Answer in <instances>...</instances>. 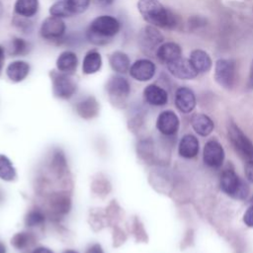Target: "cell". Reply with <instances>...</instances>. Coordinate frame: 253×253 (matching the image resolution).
I'll return each mask as SVG.
<instances>
[{
  "label": "cell",
  "mask_w": 253,
  "mask_h": 253,
  "mask_svg": "<svg viewBox=\"0 0 253 253\" xmlns=\"http://www.w3.org/2000/svg\"><path fill=\"white\" fill-rule=\"evenodd\" d=\"M236 66L232 59L220 58L215 62L214 79L221 87L231 89L235 82Z\"/></svg>",
  "instance_id": "cell-4"
},
{
  "label": "cell",
  "mask_w": 253,
  "mask_h": 253,
  "mask_svg": "<svg viewBox=\"0 0 253 253\" xmlns=\"http://www.w3.org/2000/svg\"><path fill=\"white\" fill-rule=\"evenodd\" d=\"M167 68L174 77L179 79H193L199 74L192 65L190 59L182 56L167 63Z\"/></svg>",
  "instance_id": "cell-9"
},
{
  "label": "cell",
  "mask_w": 253,
  "mask_h": 253,
  "mask_svg": "<svg viewBox=\"0 0 253 253\" xmlns=\"http://www.w3.org/2000/svg\"><path fill=\"white\" fill-rule=\"evenodd\" d=\"M53 94L60 99H69L77 89L76 82L70 74L52 71L51 74Z\"/></svg>",
  "instance_id": "cell-6"
},
{
  "label": "cell",
  "mask_w": 253,
  "mask_h": 253,
  "mask_svg": "<svg viewBox=\"0 0 253 253\" xmlns=\"http://www.w3.org/2000/svg\"><path fill=\"white\" fill-rule=\"evenodd\" d=\"M175 105L184 114L191 113L196 107V96L188 87H180L175 93Z\"/></svg>",
  "instance_id": "cell-14"
},
{
  "label": "cell",
  "mask_w": 253,
  "mask_h": 253,
  "mask_svg": "<svg viewBox=\"0 0 253 253\" xmlns=\"http://www.w3.org/2000/svg\"><path fill=\"white\" fill-rule=\"evenodd\" d=\"M181 54H182V49L180 45L172 42L162 43L156 50L157 58L161 62H164L166 64L181 57Z\"/></svg>",
  "instance_id": "cell-17"
},
{
  "label": "cell",
  "mask_w": 253,
  "mask_h": 253,
  "mask_svg": "<svg viewBox=\"0 0 253 253\" xmlns=\"http://www.w3.org/2000/svg\"><path fill=\"white\" fill-rule=\"evenodd\" d=\"M200 150V143L198 138L190 133L183 135L178 145V152L180 156L191 159L198 155Z\"/></svg>",
  "instance_id": "cell-16"
},
{
  "label": "cell",
  "mask_w": 253,
  "mask_h": 253,
  "mask_svg": "<svg viewBox=\"0 0 253 253\" xmlns=\"http://www.w3.org/2000/svg\"><path fill=\"white\" fill-rule=\"evenodd\" d=\"M204 163L213 169L219 168L224 161V149L215 139H210L203 150Z\"/></svg>",
  "instance_id": "cell-8"
},
{
  "label": "cell",
  "mask_w": 253,
  "mask_h": 253,
  "mask_svg": "<svg viewBox=\"0 0 253 253\" xmlns=\"http://www.w3.org/2000/svg\"><path fill=\"white\" fill-rule=\"evenodd\" d=\"M30 72V65L23 60H16L11 62L6 68L8 78L13 82L23 81Z\"/></svg>",
  "instance_id": "cell-19"
},
{
  "label": "cell",
  "mask_w": 253,
  "mask_h": 253,
  "mask_svg": "<svg viewBox=\"0 0 253 253\" xmlns=\"http://www.w3.org/2000/svg\"><path fill=\"white\" fill-rule=\"evenodd\" d=\"M0 253H6V247L3 242L0 241Z\"/></svg>",
  "instance_id": "cell-39"
},
{
  "label": "cell",
  "mask_w": 253,
  "mask_h": 253,
  "mask_svg": "<svg viewBox=\"0 0 253 253\" xmlns=\"http://www.w3.org/2000/svg\"><path fill=\"white\" fill-rule=\"evenodd\" d=\"M32 253H53V252L50 249L46 248V247L40 246V247H37Z\"/></svg>",
  "instance_id": "cell-36"
},
{
  "label": "cell",
  "mask_w": 253,
  "mask_h": 253,
  "mask_svg": "<svg viewBox=\"0 0 253 253\" xmlns=\"http://www.w3.org/2000/svg\"><path fill=\"white\" fill-rule=\"evenodd\" d=\"M129 74L137 81H148L155 74V64L146 58L138 59L129 67Z\"/></svg>",
  "instance_id": "cell-12"
},
{
  "label": "cell",
  "mask_w": 253,
  "mask_h": 253,
  "mask_svg": "<svg viewBox=\"0 0 253 253\" xmlns=\"http://www.w3.org/2000/svg\"><path fill=\"white\" fill-rule=\"evenodd\" d=\"M40 32L42 37L46 40H56L63 36L65 24L61 18L50 16L42 22Z\"/></svg>",
  "instance_id": "cell-11"
},
{
  "label": "cell",
  "mask_w": 253,
  "mask_h": 253,
  "mask_svg": "<svg viewBox=\"0 0 253 253\" xmlns=\"http://www.w3.org/2000/svg\"><path fill=\"white\" fill-rule=\"evenodd\" d=\"M2 10H3V6H2V3L0 2V14L2 13Z\"/></svg>",
  "instance_id": "cell-41"
},
{
  "label": "cell",
  "mask_w": 253,
  "mask_h": 253,
  "mask_svg": "<svg viewBox=\"0 0 253 253\" xmlns=\"http://www.w3.org/2000/svg\"><path fill=\"white\" fill-rule=\"evenodd\" d=\"M102 66L101 54L96 50H90L86 53L82 63V71L85 74H93L100 70Z\"/></svg>",
  "instance_id": "cell-23"
},
{
  "label": "cell",
  "mask_w": 253,
  "mask_h": 253,
  "mask_svg": "<svg viewBox=\"0 0 253 253\" xmlns=\"http://www.w3.org/2000/svg\"><path fill=\"white\" fill-rule=\"evenodd\" d=\"M76 112L84 119L93 118L99 112V104L94 97H86L76 104Z\"/></svg>",
  "instance_id": "cell-22"
},
{
  "label": "cell",
  "mask_w": 253,
  "mask_h": 253,
  "mask_svg": "<svg viewBox=\"0 0 253 253\" xmlns=\"http://www.w3.org/2000/svg\"><path fill=\"white\" fill-rule=\"evenodd\" d=\"M86 253H104V251L99 244H93L86 250Z\"/></svg>",
  "instance_id": "cell-34"
},
{
  "label": "cell",
  "mask_w": 253,
  "mask_h": 253,
  "mask_svg": "<svg viewBox=\"0 0 253 253\" xmlns=\"http://www.w3.org/2000/svg\"><path fill=\"white\" fill-rule=\"evenodd\" d=\"M29 50V43L20 38H15L11 42L10 53L13 55H22Z\"/></svg>",
  "instance_id": "cell-30"
},
{
  "label": "cell",
  "mask_w": 253,
  "mask_h": 253,
  "mask_svg": "<svg viewBox=\"0 0 253 253\" xmlns=\"http://www.w3.org/2000/svg\"><path fill=\"white\" fill-rule=\"evenodd\" d=\"M179 118L171 110L161 112L156 120V127L164 135L169 136L175 134L179 129Z\"/></svg>",
  "instance_id": "cell-10"
},
{
  "label": "cell",
  "mask_w": 253,
  "mask_h": 253,
  "mask_svg": "<svg viewBox=\"0 0 253 253\" xmlns=\"http://www.w3.org/2000/svg\"><path fill=\"white\" fill-rule=\"evenodd\" d=\"M106 89L112 98L116 100H123L128 96L130 92V85L125 77L115 75L112 76L107 82Z\"/></svg>",
  "instance_id": "cell-13"
},
{
  "label": "cell",
  "mask_w": 253,
  "mask_h": 253,
  "mask_svg": "<svg viewBox=\"0 0 253 253\" xmlns=\"http://www.w3.org/2000/svg\"><path fill=\"white\" fill-rule=\"evenodd\" d=\"M120 31L119 21L112 16L104 15L94 19L87 30V39L96 45L108 43Z\"/></svg>",
  "instance_id": "cell-2"
},
{
  "label": "cell",
  "mask_w": 253,
  "mask_h": 253,
  "mask_svg": "<svg viewBox=\"0 0 253 253\" xmlns=\"http://www.w3.org/2000/svg\"><path fill=\"white\" fill-rule=\"evenodd\" d=\"M228 136L235 150L248 161L253 160V143L233 123L228 126Z\"/></svg>",
  "instance_id": "cell-5"
},
{
  "label": "cell",
  "mask_w": 253,
  "mask_h": 253,
  "mask_svg": "<svg viewBox=\"0 0 253 253\" xmlns=\"http://www.w3.org/2000/svg\"><path fill=\"white\" fill-rule=\"evenodd\" d=\"M163 36L154 26L144 27L138 36V43L141 50L146 54H151L162 44Z\"/></svg>",
  "instance_id": "cell-7"
},
{
  "label": "cell",
  "mask_w": 253,
  "mask_h": 253,
  "mask_svg": "<svg viewBox=\"0 0 253 253\" xmlns=\"http://www.w3.org/2000/svg\"><path fill=\"white\" fill-rule=\"evenodd\" d=\"M98 3L101 5V6H109L111 5L115 0H97Z\"/></svg>",
  "instance_id": "cell-37"
},
{
  "label": "cell",
  "mask_w": 253,
  "mask_h": 253,
  "mask_svg": "<svg viewBox=\"0 0 253 253\" xmlns=\"http://www.w3.org/2000/svg\"><path fill=\"white\" fill-rule=\"evenodd\" d=\"M49 13L51 16L58 17V18L70 17L73 15L66 0H59L54 4H52L49 8Z\"/></svg>",
  "instance_id": "cell-27"
},
{
  "label": "cell",
  "mask_w": 253,
  "mask_h": 253,
  "mask_svg": "<svg viewBox=\"0 0 253 253\" xmlns=\"http://www.w3.org/2000/svg\"><path fill=\"white\" fill-rule=\"evenodd\" d=\"M78 59L73 51L66 50L59 54L56 59V67L59 72L71 74L76 70Z\"/></svg>",
  "instance_id": "cell-20"
},
{
  "label": "cell",
  "mask_w": 253,
  "mask_h": 253,
  "mask_svg": "<svg viewBox=\"0 0 253 253\" xmlns=\"http://www.w3.org/2000/svg\"><path fill=\"white\" fill-rule=\"evenodd\" d=\"M15 12L25 18L33 17L39 9V0H17L15 3Z\"/></svg>",
  "instance_id": "cell-25"
},
{
  "label": "cell",
  "mask_w": 253,
  "mask_h": 253,
  "mask_svg": "<svg viewBox=\"0 0 253 253\" xmlns=\"http://www.w3.org/2000/svg\"><path fill=\"white\" fill-rule=\"evenodd\" d=\"M3 63H4V49L2 46H0V71L2 69Z\"/></svg>",
  "instance_id": "cell-38"
},
{
  "label": "cell",
  "mask_w": 253,
  "mask_h": 253,
  "mask_svg": "<svg viewBox=\"0 0 253 253\" xmlns=\"http://www.w3.org/2000/svg\"><path fill=\"white\" fill-rule=\"evenodd\" d=\"M44 213L41 210H33L28 212L25 218V222L28 226H38L43 223L44 221Z\"/></svg>",
  "instance_id": "cell-29"
},
{
  "label": "cell",
  "mask_w": 253,
  "mask_h": 253,
  "mask_svg": "<svg viewBox=\"0 0 253 253\" xmlns=\"http://www.w3.org/2000/svg\"><path fill=\"white\" fill-rule=\"evenodd\" d=\"M109 62L112 69L117 73H126L130 67L129 58L123 51L113 52L109 57Z\"/></svg>",
  "instance_id": "cell-24"
},
{
  "label": "cell",
  "mask_w": 253,
  "mask_h": 253,
  "mask_svg": "<svg viewBox=\"0 0 253 253\" xmlns=\"http://www.w3.org/2000/svg\"><path fill=\"white\" fill-rule=\"evenodd\" d=\"M72 14L83 13L89 6L90 0H66Z\"/></svg>",
  "instance_id": "cell-31"
},
{
  "label": "cell",
  "mask_w": 253,
  "mask_h": 253,
  "mask_svg": "<svg viewBox=\"0 0 253 253\" xmlns=\"http://www.w3.org/2000/svg\"><path fill=\"white\" fill-rule=\"evenodd\" d=\"M143 97L145 101L152 106L160 107L166 105L168 102V94L166 90L155 84H150L144 88Z\"/></svg>",
  "instance_id": "cell-15"
},
{
  "label": "cell",
  "mask_w": 253,
  "mask_h": 253,
  "mask_svg": "<svg viewBox=\"0 0 253 253\" xmlns=\"http://www.w3.org/2000/svg\"><path fill=\"white\" fill-rule=\"evenodd\" d=\"M247 87L249 90H253V59L250 65V70H249V77H248V83Z\"/></svg>",
  "instance_id": "cell-35"
},
{
  "label": "cell",
  "mask_w": 253,
  "mask_h": 253,
  "mask_svg": "<svg viewBox=\"0 0 253 253\" xmlns=\"http://www.w3.org/2000/svg\"><path fill=\"white\" fill-rule=\"evenodd\" d=\"M33 241V237L29 232H19L14 235L12 238V244L17 249H25L28 247Z\"/></svg>",
  "instance_id": "cell-28"
},
{
  "label": "cell",
  "mask_w": 253,
  "mask_h": 253,
  "mask_svg": "<svg viewBox=\"0 0 253 253\" xmlns=\"http://www.w3.org/2000/svg\"><path fill=\"white\" fill-rule=\"evenodd\" d=\"M244 172H245L246 179H247L249 182L253 183V160L248 161V162L246 163Z\"/></svg>",
  "instance_id": "cell-33"
},
{
  "label": "cell",
  "mask_w": 253,
  "mask_h": 253,
  "mask_svg": "<svg viewBox=\"0 0 253 253\" xmlns=\"http://www.w3.org/2000/svg\"><path fill=\"white\" fill-rule=\"evenodd\" d=\"M243 221L248 227H253V205H251L243 215Z\"/></svg>",
  "instance_id": "cell-32"
},
{
  "label": "cell",
  "mask_w": 253,
  "mask_h": 253,
  "mask_svg": "<svg viewBox=\"0 0 253 253\" xmlns=\"http://www.w3.org/2000/svg\"><path fill=\"white\" fill-rule=\"evenodd\" d=\"M191 125L194 130L202 136H208L214 128L212 120L205 114H195L191 119Z\"/></svg>",
  "instance_id": "cell-18"
},
{
  "label": "cell",
  "mask_w": 253,
  "mask_h": 253,
  "mask_svg": "<svg viewBox=\"0 0 253 253\" xmlns=\"http://www.w3.org/2000/svg\"><path fill=\"white\" fill-rule=\"evenodd\" d=\"M16 178V169L14 168L11 160L0 154V179L4 181H12Z\"/></svg>",
  "instance_id": "cell-26"
},
{
  "label": "cell",
  "mask_w": 253,
  "mask_h": 253,
  "mask_svg": "<svg viewBox=\"0 0 253 253\" xmlns=\"http://www.w3.org/2000/svg\"><path fill=\"white\" fill-rule=\"evenodd\" d=\"M137 9L142 18L151 26L172 29L176 26L175 15L158 0H138Z\"/></svg>",
  "instance_id": "cell-1"
},
{
  "label": "cell",
  "mask_w": 253,
  "mask_h": 253,
  "mask_svg": "<svg viewBox=\"0 0 253 253\" xmlns=\"http://www.w3.org/2000/svg\"><path fill=\"white\" fill-rule=\"evenodd\" d=\"M190 61L198 73L208 72L212 65L210 55L202 49L193 50L190 55Z\"/></svg>",
  "instance_id": "cell-21"
},
{
  "label": "cell",
  "mask_w": 253,
  "mask_h": 253,
  "mask_svg": "<svg viewBox=\"0 0 253 253\" xmlns=\"http://www.w3.org/2000/svg\"><path fill=\"white\" fill-rule=\"evenodd\" d=\"M63 253H78V252L75 251V250H66V251H64Z\"/></svg>",
  "instance_id": "cell-40"
},
{
  "label": "cell",
  "mask_w": 253,
  "mask_h": 253,
  "mask_svg": "<svg viewBox=\"0 0 253 253\" xmlns=\"http://www.w3.org/2000/svg\"><path fill=\"white\" fill-rule=\"evenodd\" d=\"M220 188L228 196L237 199L245 200L249 194V186L245 181L241 180L233 169H225L220 176Z\"/></svg>",
  "instance_id": "cell-3"
},
{
  "label": "cell",
  "mask_w": 253,
  "mask_h": 253,
  "mask_svg": "<svg viewBox=\"0 0 253 253\" xmlns=\"http://www.w3.org/2000/svg\"><path fill=\"white\" fill-rule=\"evenodd\" d=\"M250 203H251V205H253V196H252L251 199H250Z\"/></svg>",
  "instance_id": "cell-42"
}]
</instances>
